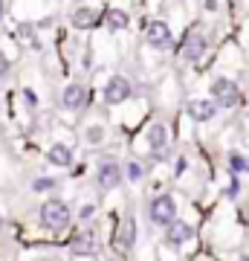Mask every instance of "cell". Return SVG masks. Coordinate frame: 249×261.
Instances as JSON below:
<instances>
[{
  "label": "cell",
  "instance_id": "1",
  "mask_svg": "<svg viewBox=\"0 0 249 261\" xmlns=\"http://www.w3.org/2000/svg\"><path fill=\"white\" fill-rule=\"evenodd\" d=\"M38 224L44 226L46 232H64L67 226L73 224V209L61 197H49L38 209Z\"/></svg>",
  "mask_w": 249,
  "mask_h": 261
},
{
  "label": "cell",
  "instance_id": "2",
  "mask_svg": "<svg viewBox=\"0 0 249 261\" xmlns=\"http://www.w3.org/2000/svg\"><path fill=\"white\" fill-rule=\"evenodd\" d=\"M209 99L214 102V108L217 111H232V108H238L240 99H243V93H240V84L235 82V79H229V75H217L212 84H209Z\"/></svg>",
  "mask_w": 249,
  "mask_h": 261
},
{
  "label": "cell",
  "instance_id": "3",
  "mask_svg": "<svg viewBox=\"0 0 249 261\" xmlns=\"http://www.w3.org/2000/svg\"><path fill=\"white\" fill-rule=\"evenodd\" d=\"M133 96V82H130L128 75H110L107 82H104L102 87V102L110 105V108H116V105H125Z\"/></svg>",
  "mask_w": 249,
  "mask_h": 261
},
{
  "label": "cell",
  "instance_id": "4",
  "mask_svg": "<svg viewBox=\"0 0 249 261\" xmlns=\"http://www.w3.org/2000/svg\"><path fill=\"white\" fill-rule=\"evenodd\" d=\"M142 38H145L148 47L159 49V53H168V49L174 47V32L168 27L165 20H148L145 27H142Z\"/></svg>",
  "mask_w": 249,
  "mask_h": 261
},
{
  "label": "cell",
  "instance_id": "5",
  "mask_svg": "<svg viewBox=\"0 0 249 261\" xmlns=\"http://www.w3.org/2000/svg\"><path fill=\"white\" fill-rule=\"evenodd\" d=\"M145 140H148V151H151L154 160L171 157V134H168L165 122H154V125L145 130Z\"/></svg>",
  "mask_w": 249,
  "mask_h": 261
},
{
  "label": "cell",
  "instance_id": "6",
  "mask_svg": "<svg viewBox=\"0 0 249 261\" xmlns=\"http://www.w3.org/2000/svg\"><path fill=\"white\" fill-rule=\"evenodd\" d=\"M177 218V200L171 195H157L148 200V221L154 226H168Z\"/></svg>",
  "mask_w": 249,
  "mask_h": 261
},
{
  "label": "cell",
  "instance_id": "7",
  "mask_svg": "<svg viewBox=\"0 0 249 261\" xmlns=\"http://www.w3.org/2000/svg\"><path fill=\"white\" fill-rule=\"evenodd\" d=\"M87 102H90V90L84 87L81 82H70L61 90V108L70 113H81L84 108H87Z\"/></svg>",
  "mask_w": 249,
  "mask_h": 261
},
{
  "label": "cell",
  "instance_id": "8",
  "mask_svg": "<svg viewBox=\"0 0 249 261\" xmlns=\"http://www.w3.org/2000/svg\"><path fill=\"white\" fill-rule=\"evenodd\" d=\"M183 58L188 61V64H197V61H203V56L209 53V38L203 35V32H188L183 41Z\"/></svg>",
  "mask_w": 249,
  "mask_h": 261
},
{
  "label": "cell",
  "instance_id": "9",
  "mask_svg": "<svg viewBox=\"0 0 249 261\" xmlns=\"http://www.w3.org/2000/svg\"><path fill=\"white\" fill-rule=\"evenodd\" d=\"M96 180L102 189H116L122 183V166L116 160H102L99 168H96Z\"/></svg>",
  "mask_w": 249,
  "mask_h": 261
},
{
  "label": "cell",
  "instance_id": "10",
  "mask_svg": "<svg viewBox=\"0 0 249 261\" xmlns=\"http://www.w3.org/2000/svg\"><path fill=\"white\" fill-rule=\"evenodd\" d=\"M165 229V241L171 244V247H183V244H188L194 238V229L188 221H180V218H174L168 226H162Z\"/></svg>",
  "mask_w": 249,
  "mask_h": 261
},
{
  "label": "cell",
  "instance_id": "11",
  "mask_svg": "<svg viewBox=\"0 0 249 261\" xmlns=\"http://www.w3.org/2000/svg\"><path fill=\"white\" fill-rule=\"evenodd\" d=\"M185 113L194 122H212L217 116V108H214L212 99H191V102L185 105Z\"/></svg>",
  "mask_w": 249,
  "mask_h": 261
},
{
  "label": "cell",
  "instance_id": "12",
  "mask_svg": "<svg viewBox=\"0 0 249 261\" xmlns=\"http://www.w3.org/2000/svg\"><path fill=\"white\" fill-rule=\"evenodd\" d=\"M70 23L75 29H96L102 23V12H96L93 6H78V9L70 15Z\"/></svg>",
  "mask_w": 249,
  "mask_h": 261
},
{
  "label": "cell",
  "instance_id": "13",
  "mask_svg": "<svg viewBox=\"0 0 249 261\" xmlns=\"http://www.w3.org/2000/svg\"><path fill=\"white\" fill-rule=\"evenodd\" d=\"M133 244H136V221H133V215H128L116 229V247L119 250H133Z\"/></svg>",
  "mask_w": 249,
  "mask_h": 261
},
{
  "label": "cell",
  "instance_id": "14",
  "mask_svg": "<svg viewBox=\"0 0 249 261\" xmlns=\"http://www.w3.org/2000/svg\"><path fill=\"white\" fill-rule=\"evenodd\" d=\"M102 23H104L107 29H113V32H122V29L130 27V15H128L125 9H119V6H110V9H104Z\"/></svg>",
  "mask_w": 249,
  "mask_h": 261
},
{
  "label": "cell",
  "instance_id": "15",
  "mask_svg": "<svg viewBox=\"0 0 249 261\" xmlns=\"http://www.w3.org/2000/svg\"><path fill=\"white\" fill-rule=\"evenodd\" d=\"M46 163L49 166H58V168H70L73 166V148L64 145V142H56L52 148L46 151Z\"/></svg>",
  "mask_w": 249,
  "mask_h": 261
},
{
  "label": "cell",
  "instance_id": "16",
  "mask_svg": "<svg viewBox=\"0 0 249 261\" xmlns=\"http://www.w3.org/2000/svg\"><path fill=\"white\" fill-rule=\"evenodd\" d=\"M99 250V241H96V235L87 229V232H78V238L73 241V255H96Z\"/></svg>",
  "mask_w": 249,
  "mask_h": 261
},
{
  "label": "cell",
  "instance_id": "17",
  "mask_svg": "<svg viewBox=\"0 0 249 261\" xmlns=\"http://www.w3.org/2000/svg\"><path fill=\"white\" fill-rule=\"evenodd\" d=\"M229 171L232 174H249V157L238 154V151H232L229 154Z\"/></svg>",
  "mask_w": 249,
  "mask_h": 261
},
{
  "label": "cell",
  "instance_id": "18",
  "mask_svg": "<svg viewBox=\"0 0 249 261\" xmlns=\"http://www.w3.org/2000/svg\"><path fill=\"white\" fill-rule=\"evenodd\" d=\"M84 140L90 142V145H99V142H104V128H102V125H90V128L84 130Z\"/></svg>",
  "mask_w": 249,
  "mask_h": 261
},
{
  "label": "cell",
  "instance_id": "19",
  "mask_svg": "<svg viewBox=\"0 0 249 261\" xmlns=\"http://www.w3.org/2000/svg\"><path fill=\"white\" fill-rule=\"evenodd\" d=\"M58 183L52 177H35L32 180V192H38V195H44V192H52Z\"/></svg>",
  "mask_w": 249,
  "mask_h": 261
},
{
  "label": "cell",
  "instance_id": "20",
  "mask_svg": "<svg viewBox=\"0 0 249 261\" xmlns=\"http://www.w3.org/2000/svg\"><path fill=\"white\" fill-rule=\"evenodd\" d=\"M122 177H128V180H142V166H139L136 160H130V163H125V171H122Z\"/></svg>",
  "mask_w": 249,
  "mask_h": 261
},
{
  "label": "cell",
  "instance_id": "21",
  "mask_svg": "<svg viewBox=\"0 0 249 261\" xmlns=\"http://www.w3.org/2000/svg\"><path fill=\"white\" fill-rule=\"evenodd\" d=\"M18 35H20V38H32V47L41 49V44L35 41V27H29V23H20V27H18Z\"/></svg>",
  "mask_w": 249,
  "mask_h": 261
},
{
  "label": "cell",
  "instance_id": "22",
  "mask_svg": "<svg viewBox=\"0 0 249 261\" xmlns=\"http://www.w3.org/2000/svg\"><path fill=\"white\" fill-rule=\"evenodd\" d=\"M223 195L229 197V200H238V195H240V180H238V177H232V183L226 186V192H223Z\"/></svg>",
  "mask_w": 249,
  "mask_h": 261
},
{
  "label": "cell",
  "instance_id": "23",
  "mask_svg": "<svg viewBox=\"0 0 249 261\" xmlns=\"http://www.w3.org/2000/svg\"><path fill=\"white\" fill-rule=\"evenodd\" d=\"M9 70H12L9 58H6V53H3V49H0V82H6V79H9Z\"/></svg>",
  "mask_w": 249,
  "mask_h": 261
},
{
  "label": "cell",
  "instance_id": "24",
  "mask_svg": "<svg viewBox=\"0 0 249 261\" xmlns=\"http://www.w3.org/2000/svg\"><path fill=\"white\" fill-rule=\"evenodd\" d=\"M23 99H26L29 108H38V96H35V90H32V87H26V90H23Z\"/></svg>",
  "mask_w": 249,
  "mask_h": 261
},
{
  "label": "cell",
  "instance_id": "25",
  "mask_svg": "<svg viewBox=\"0 0 249 261\" xmlns=\"http://www.w3.org/2000/svg\"><path fill=\"white\" fill-rule=\"evenodd\" d=\"M93 215H96V206H93V203H87V206H81V212H78V218H81V221H90Z\"/></svg>",
  "mask_w": 249,
  "mask_h": 261
},
{
  "label": "cell",
  "instance_id": "26",
  "mask_svg": "<svg viewBox=\"0 0 249 261\" xmlns=\"http://www.w3.org/2000/svg\"><path fill=\"white\" fill-rule=\"evenodd\" d=\"M206 12H217V0H206Z\"/></svg>",
  "mask_w": 249,
  "mask_h": 261
},
{
  "label": "cell",
  "instance_id": "27",
  "mask_svg": "<svg viewBox=\"0 0 249 261\" xmlns=\"http://www.w3.org/2000/svg\"><path fill=\"white\" fill-rule=\"evenodd\" d=\"M0 20H3V0H0Z\"/></svg>",
  "mask_w": 249,
  "mask_h": 261
},
{
  "label": "cell",
  "instance_id": "28",
  "mask_svg": "<svg viewBox=\"0 0 249 261\" xmlns=\"http://www.w3.org/2000/svg\"><path fill=\"white\" fill-rule=\"evenodd\" d=\"M0 229H3V215H0Z\"/></svg>",
  "mask_w": 249,
  "mask_h": 261
},
{
  "label": "cell",
  "instance_id": "29",
  "mask_svg": "<svg viewBox=\"0 0 249 261\" xmlns=\"http://www.w3.org/2000/svg\"><path fill=\"white\" fill-rule=\"evenodd\" d=\"M246 119H249V111H246Z\"/></svg>",
  "mask_w": 249,
  "mask_h": 261
}]
</instances>
